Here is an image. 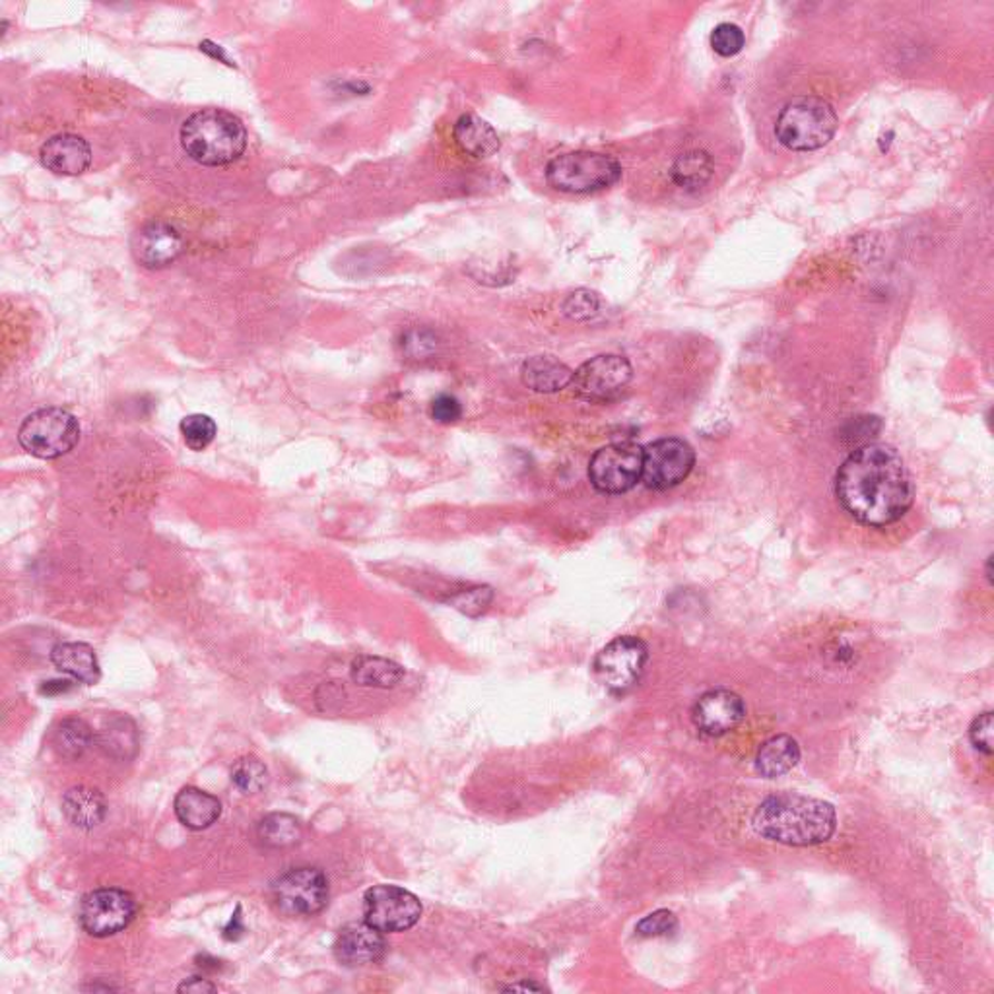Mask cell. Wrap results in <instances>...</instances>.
Listing matches in <instances>:
<instances>
[{
    "instance_id": "obj_1",
    "label": "cell",
    "mask_w": 994,
    "mask_h": 994,
    "mask_svg": "<svg viewBox=\"0 0 994 994\" xmlns=\"http://www.w3.org/2000/svg\"><path fill=\"white\" fill-rule=\"evenodd\" d=\"M835 488L849 515L876 529L900 521L913 503L907 466L894 448L882 443L853 451L840 466Z\"/></svg>"
},
{
    "instance_id": "obj_2",
    "label": "cell",
    "mask_w": 994,
    "mask_h": 994,
    "mask_svg": "<svg viewBox=\"0 0 994 994\" xmlns=\"http://www.w3.org/2000/svg\"><path fill=\"white\" fill-rule=\"evenodd\" d=\"M752 825L757 835L786 847H814L832 840L837 830V812L822 799L773 794L755 809Z\"/></svg>"
},
{
    "instance_id": "obj_3",
    "label": "cell",
    "mask_w": 994,
    "mask_h": 994,
    "mask_svg": "<svg viewBox=\"0 0 994 994\" xmlns=\"http://www.w3.org/2000/svg\"><path fill=\"white\" fill-rule=\"evenodd\" d=\"M181 147L191 160L207 168L230 165L245 152L248 131L230 111L202 109L181 127Z\"/></svg>"
},
{
    "instance_id": "obj_4",
    "label": "cell",
    "mask_w": 994,
    "mask_h": 994,
    "mask_svg": "<svg viewBox=\"0 0 994 994\" xmlns=\"http://www.w3.org/2000/svg\"><path fill=\"white\" fill-rule=\"evenodd\" d=\"M837 113L830 101L816 96H802L781 109L775 134L783 147L793 152H812L824 148L837 131Z\"/></svg>"
},
{
    "instance_id": "obj_5",
    "label": "cell",
    "mask_w": 994,
    "mask_h": 994,
    "mask_svg": "<svg viewBox=\"0 0 994 994\" xmlns=\"http://www.w3.org/2000/svg\"><path fill=\"white\" fill-rule=\"evenodd\" d=\"M622 165L601 152H570L548 163L546 181L560 193L586 194L616 185Z\"/></svg>"
},
{
    "instance_id": "obj_6",
    "label": "cell",
    "mask_w": 994,
    "mask_h": 994,
    "mask_svg": "<svg viewBox=\"0 0 994 994\" xmlns=\"http://www.w3.org/2000/svg\"><path fill=\"white\" fill-rule=\"evenodd\" d=\"M18 441L31 456L53 461L77 448L80 424L77 416H72L67 410H36L20 425Z\"/></svg>"
},
{
    "instance_id": "obj_7",
    "label": "cell",
    "mask_w": 994,
    "mask_h": 994,
    "mask_svg": "<svg viewBox=\"0 0 994 994\" xmlns=\"http://www.w3.org/2000/svg\"><path fill=\"white\" fill-rule=\"evenodd\" d=\"M272 902L288 917H313L329 903V878L313 866L292 869L274 880Z\"/></svg>"
},
{
    "instance_id": "obj_8",
    "label": "cell",
    "mask_w": 994,
    "mask_h": 994,
    "mask_svg": "<svg viewBox=\"0 0 994 994\" xmlns=\"http://www.w3.org/2000/svg\"><path fill=\"white\" fill-rule=\"evenodd\" d=\"M647 659V645L640 637H616L594 659V674L609 692L624 695L640 682Z\"/></svg>"
},
{
    "instance_id": "obj_9",
    "label": "cell",
    "mask_w": 994,
    "mask_h": 994,
    "mask_svg": "<svg viewBox=\"0 0 994 994\" xmlns=\"http://www.w3.org/2000/svg\"><path fill=\"white\" fill-rule=\"evenodd\" d=\"M643 449L633 443H614L594 453L589 464V479L602 494L630 492L641 482Z\"/></svg>"
},
{
    "instance_id": "obj_10",
    "label": "cell",
    "mask_w": 994,
    "mask_h": 994,
    "mask_svg": "<svg viewBox=\"0 0 994 994\" xmlns=\"http://www.w3.org/2000/svg\"><path fill=\"white\" fill-rule=\"evenodd\" d=\"M422 917V903L404 887L373 886L363 895V921L381 933H404Z\"/></svg>"
},
{
    "instance_id": "obj_11",
    "label": "cell",
    "mask_w": 994,
    "mask_h": 994,
    "mask_svg": "<svg viewBox=\"0 0 994 994\" xmlns=\"http://www.w3.org/2000/svg\"><path fill=\"white\" fill-rule=\"evenodd\" d=\"M137 915V903L129 892L119 887H101L86 895L80 905V925L93 938H108L131 925Z\"/></svg>"
},
{
    "instance_id": "obj_12",
    "label": "cell",
    "mask_w": 994,
    "mask_h": 994,
    "mask_svg": "<svg viewBox=\"0 0 994 994\" xmlns=\"http://www.w3.org/2000/svg\"><path fill=\"white\" fill-rule=\"evenodd\" d=\"M695 463L694 449L679 438H664L643 449L641 482L651 490H669L687 479Z\"/></svg>"
},
{
    "instance_id": "obj_13",
    "label": "cell",
    "mask_w": 994,
    "mask_h": 994,
    "mask_svg": "<svg viewBox=\"0 0 994 994\" xmlns=\"http://www.w3.org/2000/svg\"><path fill=\"white\" fill-rule=\"evenodd\" d=\"M632 365L616 354L596 355L573 371L571 386L586 402L612 401L632 381Z\"/></svg>"
},
{
    "instance_id": "obj_14",
    "label": "cell",
    "mask_w": 994,
    "mask_h": 994,
    "mask_svg": "<svg viewBox=\"0 0 994 994\" xmlns=\"http://www.w3.org/2000/svg\"><path fill=\"white\" fill-rule=\"evenodd\" d=\"M746 717V705L731 690H711L695 702L692 721L705 736H723L741 725Z\"/></svg>"
},
{
    "instance_id": "obj_15",
    "label": "cell",
    "mask_w": 994,
    "mask_h": 994,
    "mask_svg": "<svg viewBox=\"0 0 994 994\" xmlns=\"http://www.w3.org/2000/svg\"><path fill=\"white\" fill-rule=\"evenodd\" d=\"M131 251L144 269H165L183 253V238L171 224L150 222L132 235Z\"/></svg>"
},
{
    "instance_id": "obj_16",
    "label": "cell",
    "mask_w": 994,
    "mask_h": 994,
    "mask_svg": "<svg viewBox=\"0 0 994 994\" xmlns=\"http://www.w3.org/2000/svg\"><path fill=\"white\" fill-rule=\"evenodd\" d=\"M332 950L337 962L344 967H365L385 957L386 941L381 931L363 921L340 928Z\"/></svg>"
},
{
    "instance_id": "obj_17",
    "label": "cell",
    "mask_w": 994,
    "mask_h": 994,
    "mask_svg": "<svg viewBox=\"0 0 994 994\" xmlns=\"http://www.w3.org/2000/svg\"><path fill=\"white\" fill-rule=\"evenodd\" d=\"M41 165L57 175H82L92 163V148L78 134L62 132L47 140L39 150Z\"/></svg>"
},
{
    "instance_id": "obj_18",
    "label": "cell",
    "mask_w": 994,
    "mask_h": 994,
    "mask_svg": "<svg viewBox=\"0 0 994 994\" xmlns=\"http://www.w3.org/2000/svg\"><path fill=\"white\" fill-rule=\"evenodd\" d=\"M173 809L179 822L193 832L209 830L210 825L217 824L218 817L222 816V804L217 796L204 793L197 786L181 789L175 796Z\"/></svg>"
},
{
    "instance_id": "obj_19",
    "label": "cell",
    "mask_w": 994,
    "mask_h": 994,
    "mask_svg": "<svg viewBox=\"0 0 994 994\" xmlns=\"http://www.w3.org/2000/svg\"><path fill=\"white\" fill-rule=\"evenodd\" d=\"M51 663L57 671L69 674L82 684H98L101 679L98 656L90 645L86 643H59L51 651Z\"/></svg>"
},
{
    "instance_id": "obj_20",
    "label": "cell",
    "mask_w": 994,
    "mask_h": 994,
    "mask_svg": "<svg viewBox=\"0 0 994 994\" xmlns=\"http://www.w3.org/2000/svg\"><path fill=\"white\" fill-rule=\"evenodd\" d=\"M521 379L534 393H558L571 385L573 371L552 355H534L523 363Z\"/></svg>"
},
{
    "instance_id": "obj_21",
    "label": "cell",
    "mask_w": 994,
    "mask_h": 994,
    "mask_svg": "<svg viewBox=\"0 0 994 994\" xmlns=\"http://www.w3.org/2000/svg\"><path fill=\"white\" fill-rule=\"evenodd\" d=\"M108 802L98 789L74 786L62 799V814L78 830H93L103 822Z\"/></svg>"
},
{
    "instance_id": "obj_22",
    "label": "cell",
    "mask_w": 994,
    "mask_h": 994,
    "mask_svg": "<svg viewBox=\"0 0 994 994\" xmlns=\"http://www.w3.org/2000/svg\"><path fill=\"white\" fill-rule=\"evenodd\" d=\"M453 137L463 152L479 160L494 155L501 148L500 134L495 132L494 127L474 113L459 117Z\"/></svg>"
},
{
    "instance_id": "obj_23",
    "label": "cell",
    "mask_w": 994,
    "mask_h": 994,
    "mask_svg": "<svg viewBox=\"0 0 994 994\" xmlns=\"http://www.w3.org/2000/svg\"><path fill=\"white\" fill-rule=\"evenodd\" d=\"M801 746L789 734H777L765 741L755 755V770L765 779H775L793 771L801 762Z\"/></svg>"
},
{
    "instance_id": "obj_24",
    "label": "cell",
    "mask_w": 994,
    "mask_h": 994,
    "mask_svg": "<svg viewBox=\"0 0 994 994\" xmlns=\"http://www.w3.org/2000/svg\"><path fill=\"white\" fill-rule=\"evenodd\" d=\"M96 742L103 754L113 760H131L139 752V731L129 717L109 719L101 726Z\"/></svg>"
},
{
    "instance_id": "obj_25",
    "label": "cell",
    "mask_w": 994,
    "mask_h": 994,
    "mask_svg": "<svg viewBox=\"0 0 994 994\" xmlns=\"http://www.w3.org/2000/svg\"><path fill=\"white\" fill-rule=\"evenodd\" d=\"M352 680L358 686L389 687L399 686L404 679V669L401 664L393 663L383 656H358L352 663Z\"/></svg>"
},
{
    "instance_id": "obj_26",
    "label": "cell",
    "mask_w": 994,
    "mask_h": 994,
    "mask_svg": "<svg viewBox=\"0 0 994 994\" xmlns=\"http://www.w3.org/2000/svg\"><path fill=\"white\" fill-rule=\"evenodd\" d=\"M672 181L684 191H697L710 183L713 175V160L707 152L694 150L680 155L672 165Z\"/></svg>"
},
{
    "instance_id": "obj_27",
    "label": "cell",
    "mask_w": 994,
    "mask_h": 994,
    "mask_svg": "<svg viewBox=\"0 0 994 994\" xmlns=\"http://www.w3.org/2000/svg\"><path fill=\"white\" fill-rule=\"evenodd\" d=\"M93 739L90 725L78 717H69L61 721L53 733V746L57 754L64 760H78L86 754V750L92 746Z\"/></svg>"
},
{
    "instance_id": "obj_28",
    "label": "cell",
    "mask_w": 994,
    "mask_h": 994,
    "mask_svg": "<svg viewBox=\"0 0 994 994\" xmlns=\"http://www.w3.org/2000/svg\"><path fill=\"white\" fill-rule=\"evenodd\" d=\"M259 840L267 847H290L301 837L300 822L290 814H269L259 824Z\"/></svg>"
},
{
    "instance_id": "obj_29",
    "label": "cell",
    "mask_w": 994,
    "mask_h": 994,
    "mask_svg": "<svg viewBox=\"0 0 994 994\" xmlns=\"http://www.w3.org/2000/svg\"><path fill=\"white\" fill-rule=\"evenodd\" d=\"M232 783L243 794L261 793L269 783V771L264 767V763L259 762L253 755H248L233 765Z\"/></svg>"
},
{
    "instance_id": "obj_30",
    "label": "cell",
    "mask_w": 994,
    "mask_h": 994,
    "mask_svg": "<svg viewBox=\"0 0 994 994\" xmlns=\"http://www.w3.org/2000/svg\"><path fill=\"white\" fill-rule=\"evenodd\" d=\"M181 435L187 448L191 451H204L212 441L217 440V422L207 414H191L181 420Z\"/></svg>"
},
{
    "instance_id": "obj_31",
    "label": "cell",
    "mask_w": 994,
    "mask_h": 994,
    "mask_svg": "<svg viewBox=\"0 0 994 994\" xmlns=\"http://www.w3.org/2000/svg\"><path fill=\"white\" fill-rule=\"evenodd\" d=\"M492 601H494V591L490 586H472V589L453 594L449 599V604L461 610L466 616L476 618L490 609Z\"/></svg>"
},
{
    "instance_id": "obj_32",
    "label": "cell",
    "mask_w": 994,
    "mask_h": 994,
    "mask_svg": "<svg viewBox=\"0 0 994 994\" xmlns=\"http://www.w3.org/2000/svg\"><path fill=\"white\" fill-rule=\"evenodd\" d=\"M679 931V918L669 910H659L647 917L641 918L635 925V934L641 938H659V936H674Z\"/></svg>"
},
{
    "instance_id": "obj_33",
    "label": "cell",
    "mask_w": 994,
    "mask_h": 994,
    "mask_svg": "<svg viewBox=\"0 0 994 994\" xmlns=\"http://www.w3.org/2000/svg\"><path fill=\"white\" fill-rule=\"evenodd\" d=\"M744 43H746V36L736 23H719L711 33V47L721 57H734V54L741 53Z\"/></svg>"
},
{
    "instance_id": "obj_34",
    "label": "cell",
    "mask_w": 994,
    "mask_h": 994,
    "mask_svg": "<svg viewBox=\"0 0 994 994\" xmlns=\"http://www.w3.org/2000/svg\"><path fill=\"white\" fill-rule=\"evenodd\" d=\"M599 309H601V300L591 290H578L563 301V313L573 321H589V319L599 315Z\"/></svg>"
},
{
    "instance_id": "obj_35",
    "label": "cell",
    "mask_w": 994,
    "mask_h": 994,
    "mask_svg": "<svg viewBox=\"0 0 994 994\" xmlns=\"http://www.w3.org/2000/svg\"><path fill=\"white\" fill-rule=\"evenodd\" d=\"M993 711H985L970 726V741L975 750H980L981 754H993Z\"/></svg>"
},
{
    "instance_id": "obj_36",
    "label": "cell",
    "mask_w": 994,
    "mask_h": 994,
    "mask_svg": "<svg viewBox=\"0 0 994 994\" xmlns=\"http://www.w3.org/2000/svg\"><path fill=\"white\" fill-rule=\"evenodd\" d=\"M430 414L440 424H455L463 416V406L453 394H440L433 399Z\"/></svg>"
},
{
    "instance_id": "obj_37",
    "label": "cell",
    "mask_w": 994,
    "mask_h": 994,
    "mask_svg": "<svg viewBox=\"0 0 994 994\" xmlns=\"http://www.w3.org/2000/svg\"><path fill=\"white\" fill-rule=\"evenodd\" d=\"M243 933H245V925H243V917H241V905H238L235 913L230 918V923L224 926L222 934H224L225 941L235 942L240 941Z\"/></svg>"
},
{
    "instance_id": "obj_38",
    "label": "cell",
    "mask_w": 994,
    "mask_h": 994,
    "mask_svg": "<svg viewBox=\"0 0 994 994\" xmlns=\"http://www.w3.org/2000/svg\"><path fill=\"white\" fill-rule=\"evenodd\" d=\"M214 991H217V985H212L204 977H191L179 987V993H214Z\"/></svg>"
},
{
    "instance_id": "obj_39",
    "label": "cell",
    "mask_w": 994,
    "mask_h": 994,
    "mask_svg": "<svg viewBox=\"0 0 994 994\" xmlns=\"http://www.w3.org/2000/svg\"><path fill=\"white\" fill-rule=\"evenodd\" d=\"M70 690H72V682H69V680H54V682H46L41 686V694H64V692H70Z\"/></svg>"
},
{
    "instance_id": "obj_40",
    "label": "cell",
    "mask_w": 994,
    "mask_h": 994,
    "mask_svg": "<svg viewBox=\"0 0 994 994\" xmlns=\"http://www.w3.org/2000/svg\"><path fill=\"white\" fill-rule=\"evenodd\" d=\"M505 991H544V987L534 985V983H516V985H511Z\"/></svg>"
},
{
    "instance_id": "obj_41",
    "label": "cell",
    "mask_w": 994,
    "mask_h": 994,
    "mask_svg": "<svg viewBox=\"0 0 994 994\" xmlns=\"http://www.w3.org/2000/svg\"><path fill=\"white\" fill-rule=\"evenodd\" d=\"M991 565H993V555H991V558H988V562H987L988 583H993V570H991Z\"/></svg>"
}]
</instances>
